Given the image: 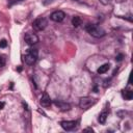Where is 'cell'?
<instances>
[{
  "instance_id": "obj_10",
  "label": "cell",
  "mask_w": 133,
  "mask_h": 133,
  "mask_svg": "<svg viewBox=\"0 0 133 133\" xmlns=\"http://www.w3.org/2000/svg\"><path fill=\"white\" fill-rule=\"evenodd\" d=\"M81 23H82V20H81L80 17H78V16H74V17H73V19H72V24H73L74 27H79V26L81 25Z\"/></svg>"
},
{
  "instance_id": "obj_20",
  "label": "cell",
  "mask_w": 133,
  "mask_h": 133,
  "mask_svg": "<svg viewBox=\"0 0 133 133\" xmlns=\"http://www.w3.org/2000/svg\"><path fill=\"white\" fill-rule=\"evenodd\" d=\"M3 107H4V103H3V102H0V110H1Z\"/></svg>"
},
{
  "instance_id": "obj_6",
  "label": "cell",
  "mask_w": 133,
  "mask_h": 133,
  "mask_svg": "<svg viewBox=\"0 0 133 133\" xmlns=\"http://www.w3.org/2000/svg\"><path fill=\"white\" fill-rule=\"evenodd\" d=\"M64 17H65V14L62 10H55L51 14L50 19L54 22H61V21H63Z\"/></svg>"
},
{
  "instance_id": "obj_3",
  "label": "cell",
  "mask_w": 133,
  "mask_h": 133,
  "mask_svg": "<svg viewBox=\"0 0 133 133\" xmlns=\"http://www.w3.org/2000/svg\"><path fill=\"white\" fill-rule=\"evenodd\" d=\"M95 103H96V99H94L91 97H83L79 101V107L81 109L85 110V109H88L89 107H91Z\"/></svg>"
},
{
  "instance_id": "obj_9",
  "label": "cell",
  "mask_w": 133,
  "mask_h": 133,
  "mask_svg": "<svg viewBox=\"0 0 133 133\" xmlns=\"http://www.w3.org/2000/svg\"><path fill=\"white\" fill-rule=\"evenodd\" d=\"M54 104L61 110V111H68L71 109V105L69 103H65V102H61V101H54Z\"/></svg>"
},
{
  "instance_id": "obj_15",
  "label": "cell",
  "mask_w": 133,
  "mask_h": 133,
  "mask_svg": "<svg viewBox=\"0 0 133 133\" xmlns=\"http://www.w3.org/2000/svg\"><path fill=\"white\" fill-rule=\"evenodd\" d=\"M6 46H7L6 39H1V41H0V47H1V48H5Z\"/></svg>"
},
{
  "instance_id": "obj_5",
  "label": "cell",
  "mask_w": 133,
  "mask_h": 133,
  "mask_svg": "<svg viewBox=\"0 0 133 133\" xmlns=\"http://www.w3.org/2000/svg\"><path fill=\"white\" fill-rule=\"evenodd\" d=\"M60 126L65 131H72L77 127V122L76 121H62L60 123Z\"/></svg>"
},
{
  "instance_id": "obj_2",
  "label": "cell",
  "mask_w": 133,
  "mask_h": 133,
  "mask_svg": "<svg viewBox=\"0 0 133 133\" xmlns=\"http://www.w3.org/2000/svg\"><path fill=\"white\" fill-rule=\"evenodd\" d=\"M37 56H38L37 50L34 49V48H29V49L27 50L25 56H24V60H25V62H26L27 64L32 65V64L35 63V61H36V59H37Z\"/></svg>"
},
{
  "instance_id": "obj_8",
  "label": "cell",
  "mask_w": 133,
  "mask_h": 133,
  "mask_svg": "<svg viewBox=\"0 0 133 133\" xmlns=\"http://www.w3.org/2000/svg\"><path fill=\"white\" fill-rule=\"evenodd\" d=\"M51 102H52V101H51L50 96H49L47 92H44L43 96H42V98H41V100H39L41 105L44 106V107H49V106L51 105Z\"/></svg>"
},
{
  "instance_id": "obj_16",
  "label": "cell",
  "mask_w": 133,
  "mask_h": 133,
  "mask_svg": "<svg viewBox=\"0 0 133 133\" xmlns=\"http://www.w3.org/2000/svg\"><path fill=\"white\" fill-rule=\"evenodd\" d=\"M54 0H43V4L44 5H49L50 3H52Z\"/></svg>"
},
{
  "instance_id": "obj_11",
  "label": "cell",
  "mask_w": 133,
  "mask_h": 133,
  "mask_svg": "<svg viewBox=\"0 0 133 133\" xmlns=\"http://www.w3.org/2000/svg\"><path fill=\"white\" fill-rule=\"evenodd\" d=\"M108 70H109V64H108V63H104V64H102L100 68H98L97 73H98V74H104V73H106Z\"/></svg>"
},
{
  "instance_id": "obj_7",
  "label": "cell",
  "mask_w": 133,
  "mask_h": 133,
  "mask_svg": "<svg viewBox=\"0 0 133 133\" xmlns=\"http://www.w3.org/2000/svg\"><path fill=\"white\" fill-rule=\"evenodd\" d=\"M24 39H25V42H26L28 45L31 46V45H34V44H36V43L38 42V36H37L35 33H30V32H28V33L25 34Z\"/></svg>"
},
{
  "instance_id": "obj_17",
  "label": "cell",
  "mask_w": 133,
  "mask_h": 133,
  "mask_svg": "<svg viewBox=\"0 0 133 133\" xmlns=\"http://www.w3.org/2000/svg\"><path fill=\"white\" fill-rule=\"evenodd\" d=\"M123 56H124L123 54H118V55L116 56V60H117V61H121V60L123 59Z\"/></svg>"
},
{
  "instance_id": "obj_21",
  "label": "cell",
  "mask_w": 133,
  "mask_h": 133,
  "mask_svg": "<svg viewBox=\"0 0 133 133\" xmlns=\"http://www.w3.org/2000/svg\"><path fill=\"white\" fill-rule=\"evenodd\" d=\"M75 1H77V0H75Z\"/></svg>"
},
{
  "instance_id": "obj_12",
  "label": "cell",
  "mask_w": 133,
  "mask_h": 133,
  "mask_svg": "<svg viewBox=\"0 0 133 133\" xmlns=\"http://www.w3.org/2000/svg\"><path fill=\"white\" fill-rule=\"evenodd\" d=\"M107 116H108V112L107 111H103V112H101L100 113V115H99V123H101V124H105V122H106V119H107Z\"/></svg>"
},
{
  "instance_id": "obj_4",
  "label": "cell",
  "mask_w": 133,
  "mask_h": 133,
  "mask_svg": "<svg viewBox=\"0 0 133 133\" xmlns=\"http://www.w3.org/2000/svg\"><path fill=\"white\" fill-rule=\"evenodd\" d=\"M47 25H48V22H47V20L45 18H37L32 23V27L37 31L44 30L47 27Z\"/></svg>"
},
{
  "instance_id": "obj_18",
  "label": "cell",
  "mask_w": 133,
  "mask_h": 133,
  "mask_svg": "<svg viewBox=\"0 0 133 133\" xmlns=\"http://www.w3.org/2000/svg\"><path fill=\"white\" fill-rule=\"evenodd\" d=\"M100 1H101L103 4H108V3H109V0H100Z\"/></svg>"
},
{
  "instance_id": "obj_13",
  "label": "cell",
  "mask_w": 133,
  "mask_h": 133,
  "mask_svg": "<svg viewBox=\"0 0 133 133\" xmlns=\"http://www.w3.org/2000/svg\"><path fill=\"white\" fill-rule=\"evenodd\" d=\"M123 97L126 100H131L133 98V91L132 90H123Z\"/></svg>"
},
{
  "instance_id": "obj_14",
  "label": "cell",
  "mask_w": 133,
  "mask_h": 133,
  "mask_svg": "<svg viewBox=\"0 0 133 133\" xmlns=\"http://www.w3.org/2000/svg\"><path fill=\"white\" fill-rule=\"evenodd\" d=\"M4 65H5V58L2 55H0V68H3Z\"/></svg>"
},
{
  "instance_id": "obj_19",
  "label": "cell",
  "mask_w": 133,
  "mask_h": 133,
  "mask_svg": "<svg viewBox=\"0 0 133 133\" xmlns=\"http://www.w3.org/2000/svg\"><path fill=\"white\" fill-rule=\"evenodd\" d=\"M84 131H90V132H92L94 130H92L91 128H85V129H84Z\"/></svg>"
},
{
  "instance_id": "obj_1",
  "label": "cell",
  "mask_w": 133,
  "mask_h": 133,
  "mask_svg": "<svg viewBox=\"0 0 133 133\" xmlns=\"http://www.w3.org/2000/svg\"><path fill=\"white\" fill-rule=\"evenodd\" d=\"M85 30L94 37H97V38H100V37H103L106 32L103 28H101L100 26H97L95 24H87L85 26Z\"/></svg>"
}]
</instances>
